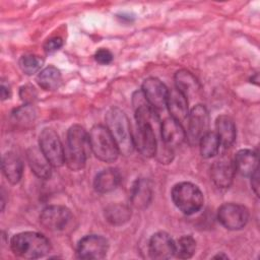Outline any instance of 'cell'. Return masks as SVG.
<instances>
[{"label": "cell", "instance_id": "23", "mask_svg": "<svg viewBox=\"0 0 260 260\" xmlns=\"http://www.w3.org/2000/svg\"><path fill=\"white\" fill-rule=\"evenodd\" d=\"M176 89L182 92L187 99L195 95L200 89V83L192 72L181 69L175 74Z\"/></svg>", "mask_w": 260, "mask_h": 260}, {"label": "cell", "instance_id": "14", "mask_svg": "<svg viewBox=\"0 0 260 260\" xmlns=\"http://www.w3.org/2000/svg\"><path fill=\"white\" fill-rule=\"evenodd\" d=\"M236 170L234 161L228 156H221L215 160L210 169V176L218 188H229L234 180Z\"/></svg>", "mask_w": 260, "mask_h": 260}, {"label": "cell", "instance_id": "15", "mask_svg": "<svg viewBox=\"0 0 260 260\" xmlns=\"http://www.w3.org/2000/svg\"><path fill=\"white\" fill-rule=\"evenodd\" d=\"M186 139V131L182 124L170 117L164 120L160 125V140L172 149L181 145Z\"/></svg>", "mask_w": 260, "mask_h": 260}, {"label": "cell", "instance_id": "7", "mask_svg": "<svg viewBox=\"0 0 260 260\" xmlns=\"http://www.w3.org/2000/svg\"><path fill=\"white\" fill-rule=\"evenodd\" d=\"M186 139L191 145L199 143L200 139L207 133L209 127V114L203 105H196L189 113Z\"/></svg>", "mask_w": 260, "mask_h": 260}, {"label": "cell", "instance_id": "3", "mask_svg": "<svg viewBox=\"0 0 260 260\" xmlns=\"http://www.w3.org/2000/svg\"><path fill=\"white\" fill-rule=\"evenodd\" d=\"M12 252L24 259H38L47 255L51 250L49 240L37 232H22L12 237L10 241Z\"/></svg>", "mask_w": 260, "mask_h": 260}, {"label": "cell", "instance_id": "25", "mask_svg": "<svg viewBox=\"0 0 260 260\" xmlns=\"http://www.w3.org/2000/svg\"><path fill=\"white\" fill-rule=\"evenodd\" d=\"M106 219L113 225H122L131 218V209L123 203H113L105 209Z\"/></svg>", "mask_w": 260, "mask_h": 260}, {"label": "cell", "instance_id": "8", "mask_svg": "<svg viewBox=\"0 0 260 260\" xmlns=\"http://www.w3.org/2000/svg\"><path fill=\"white\" fill-rule=\"evenodd\" d=\"M136 131L133 136L134 148L145 157L154 156L158 142L155 136V127L157 123L136 122Z\"/></svg>", "mask_w": 260, "mask_h": 260}, {"label": "cell", "instance_id": "29", "mask_svg": "<svg viewBox=\"0 0 260 260\" xmlns=\"http://www.w3.org/2000/svg\"><path fill=\"white\" fill-rule=\"evenodd\" d=\"M44 60L38 55H24L19 60V67L26 75L37 73L43 66Z\"/></svg>", "mask_w": 260, "mask_h": 260}, {"label": "cell", "instance_id": "4", "mask_svg": "<svg viewBox=\"0 0 260 260\" xmlns=\"http://www.w3.org/2000/svg\"><path fill=\"white\" fill-rule=\"evenodd\" d=\"M172 199L176 207L187 215L199 211L204 202V197L199 187L190 182L176 184L172 189Z\"/></svg>", "mask_w": 260, "mask_h": 260}, {"label": "cell", "instance_id": "12", "mask_svg": "<svg viewBox=\"0 0 260 260\" xmlns=\"http://www.w3.org/2000/svg\"><path fill=\"white\" fill-rule=\"evenodd\" d=\"M141 91L148 104L155 110H161L167 107L169 89L159 79L149 77L142 83Z\"/></svg>", "mask_w": 260, "mask_h": 260}, {"label": "cell", "instance_id": "13", "mask_svg": "<svg viewBox=\"0 0 260 260\" xmlns=\"http://www.w3.org/2000/svg\"><path fill=\"white\" fill-rule=\"evenodd\" d=\"M148 253L154 260L170 259L175 253V241L168 233L157 232L149 240Z\"/></svg>", "mask_w": 260, "mask_h": 260}, {"label": "cell", "instance_id": "9", "mask_svg": "<svg viewBox=\"0 0 260 260\" xmlns=\"http://www.w3.org/2000/svg\"><path fill=\"white\" fill-rule=\"evenodd\" d=\"M217 219L225 229L238 231L247 224L249 220V211L244 205L224 203L218 208Z\"/></svg>", "mask_w": 260, "mask_h": 260}, {"label": "cell", "instance_id": "30", "mask_svg": "<svg viewBox=\"0 0 260 260\" xmlns=\"http://www.w3.org/2000/svg\"><path fill=\"white\" fill-rule=\"evenodd\" d=\"M19 96L26 105H31L37 100L38 93H37L36 88L32 85L26 84V85H23L20 87Z\"/></svg>", "mask_w": 260, "mask_h": 260}, {"label": "cell", "instance_id": "32", "mask_svg": "<svg viewBox=\"0 0 260 260\" xmlns=\"http://www.w3.org/2000/svg\"><path fill=\"white\" fill-rule=\"evenodd\" d=\"M63 46V40L59 37H54L46 41L44 44V50L46 53H54Z\"/></svg>", "mask_w": 260, "mask_h": 260}, {"label": "cell", "instance_id": "34", "mask_svg": "<svg viewBox=\"0 0 260 260\" xmlns=\"http://www.w3.org/2000/svg\"><path fill=\"white\" fill-rule=\"evenodd\" d=\"M0 93H1V100H7L11 95V89L8 84H5L4 81H1V86H0Z\"/></svg>", "mask_w": 260, "mask_h": 260}, {"label": "cell", "instance_id": "2", "mask_svg": "<svg viewBox=\"0 0 260 260\" xmlns=\"http://www.w3.org/2000/svg\"><path fill=\"white\" fill-rule=\"evenodd\" d=\"M106 127L112 134L120 153L125 156L134 150L133 135L126 114L119 108H111L106 114Z\"/></svg>", "mask_w": 260, "mask_h": 260}, {"label": "cell", "instance_id": "31", "mask_svg": "<svg viewBox=\"0 0 260 260\" xmlns=\"http://www.w3.org/2000/svg\"><path fill=\"white\" fill-rule=\"evenodd\" d=\"M94 59L98 63H100L102 65H107L113 61V54L108 49L101 48L95 52Z\"/></svg>", "mask_w": 260, "mask_h": 260}, {"label": "cell", "instance_id": "35", "mask_svg": "<svg viewBox=\"0 0 260 260\" xmlns=\"http://www.w3.org/2000/svg\"><path fill=\"white\" fill-rule=\"evenodd\" d=\"M214 258H224V259H226L228 256H226V255H223V254H218V255L214 256Z\"/></svg>", "mask_w": 260, "mask_h": 260}, {"label": "cell", "instance_id": "17", "mask_svg": "<svg viewBox=\"0 0 260 260\" xmlns=\"http://www.w3.org/2000/svg\"><path fill=\"white\" fill-rule=\"evenodd\" d=\"M167 107L171 117L175 120L179 121L180 123L187 120L189 115L188 101L187 98L178 89L174 88L169 90Z\"/></svg>", "mask_w": 260, "mask_h": 260}, {"label": "cell", "instance_id": "19", "mask_svg": "<svg viewBox=\"0 0 260 260\" xmlns=\"http://www.w3.org/2000/svg\"><path fill=\"white\" fill-rule=\"evenodd\" d=\"M1 168L3 175L6 177L9 183L17 184L21 180L23 165L19 156L14 152L7 151L3 154Z\"/></svg>", "mask_w": 260, "mask_h": 260}, {"label": "cell", "instance_id": "24", "mask_svg": "<svg viewBox=\"0 0 260 260\" xmlns=\"http://www.w3.org/2000/svg\"><path fill=\"white\" fill-rule=\"evenodd\" d=\"M39 85L45 90H56L62 84V75L55 66H48L39 72L37 76Z\"/></svg>", "mask_w": 260, "mask_h": 260}, {"label": "cell", "instance_id": "6", "mask_svg": "<svg viewBox=\"0 0 260 260\" xmlns=\"http://www.w3.org/2000/svg\"><path fill=\"white\" fill-rule=\"evenodd\" d=\"M40 149L52 167L59 168L65 162V150L58 134L52 128H45L39 137Z\"/></svg>", "mask_w": 260, "mask_h": 260}, {"label": "cell", "instance_id": "18", "mask_svg": "<svg viewBox=\"0 0 260 260\" xmlns=\"http://www.w3.org/2000/svg\"><path fill=\"white\" fill-rule=\"evenodd\" d=\"M233 161L236 172L245 177H251L258 170V155L251 149L239 150Z\"/></svg>", "mask_w": 260, "mask_h": 260}, {"label": "cell", "instance_id": "1", "mask_svg": "<svg viewBox=\"0 0 260 260\" xmlns=\"http://www.w3.org/2000/svg\"><path fill=\"white\" fill-rule=\"evenodd\" d=\"M89 136L80 125H73L68 129L65 148V164L71 171H80L85 167L90 151Z\"/></svg>", "mask_w": 260, "mask_h": 260}, {"label": "cell", "instance_id": "5", "mask_svg": "<svg viewBox=\"0 0 260 260\" xmlns=\"http://www.w3.org/2000/svg\"><path fill=\"white\" fill-rule=\"evenodd\" d=\"M88 136L90 149L96 158L105 162H113L117 159L120 151L112 134L106 126H93L90 129Z\"/></svg>", "mask_w": 260, "mask_h": 260}, {"label": "cell", "instance_id": "10", "mask_svg": "<svg viewBox=\"0 0 260 260\" xmlns=\"http://www.w3.org/2000/svg\"><path fill=\"white\" fill-rule=\"evenodd\" d=\"M73 219L71 211L62 205H50L40 214V223L47 230L59 232L65 230Z\"/></svg>", "mask_w": 260, "mask_h": 260}, {"label": "cell", "instance_id": "22", "mask_svg": "<svg viewBox=\"0 0 260 260\" xmlns=\"http://www.w3.org/2000/svg\"><path fill=\"white\" fill-rule=\"evenodd\" d=\"M215 133L224 147H230L236 140L237 130L236 125L231 117L228 115H220L215 121Z\"/></svg>", "mask_w": 260, "mask_h": 260}, {"label": "cell", "instance_id": "26", "mask_svg": "<svg viewBox=\"0 0 260 260\" xmlns=\"http://www.w3.org/2000/svg\"><path fill=\"white\" fill-rule=\"evenodd\" d=\"M13 124L19 128H29L36 120V110L32 105H23L15 109L11 114Z\"/></svg>", "mask_w": 260, "mask_h": 260}, {"label": "cell", "instance_id": "28", "mask_svg": "<svg viewBox=\"0 0 260 260\" xmlns=\"http://www.w3.org/2000/svg\"><path fill=\"white\" fill-rule=\"evenodd\" d=\"M196 250V241L192 236H182L175 242L174 255L180 259L191 258Z\"/></svg>", "mask_w": 260, "mask_h": 260}, {"label": "cell", "instance_id": "33", "mask_svg": "<svg viewBox=\"0 0 260 260\" xmlns=\"http://www.w3.org/2000/svg\"><path fill=\"white\" fill-rule=\"evenodd\" d=\"M251 186L257 196H259V173L258 170L251 176Z\"/></svg>", "mask_w": 260, "mask_h": 260}, {"label": "cell", "instance_id": "21", "mask_svg": "<svg viewBox=\"0 0 260 260\" xmlns=\"http://www.w3.org/2000/svg\"><path fill=\"white\" fill-rule=\"evenodd\" d=\"M121 182L120 173L113 168H108L96 174L93 187L99 193H109L114 191Z\"/></svg>", "mask_w": 260, "mask_h": 260}, {"label": "cell", "instance_id": "20", "mask_svg": "<svg viewBox=\"0 0 260 260\" xmlns=\"http://www.w3.org/2000/svg\"><path fill=\"white\" fill-rule=\"evenodd\" d=\"M27 161L31 172L37 177L41 179H48L51 177L52 166L40 148L31 146L27 150Z\"/></svg>", "mask_w": 260, "mask_h": 260}, {"label": "cell", "instance_id": "16", "mask_svg": "<svg viewBox=\"0 0 260 260\" xmlns=\"http://www.w3.org/2000/svg\"><path fill=\"white\" fill-rule=\"evenodd\" d=\"M152 199V185L146 178L137 179L130 193L131 205L137 209L146 208Z\"/></svg>", "mask_w": 260, "mask_h": 260}, {"label": "cell", "instance_id": "11", "mask_svg": "<svg viewBox=\"0 0 260 260\" xmlns=\"http://www.w3.org/2000/svg\"><path fill=\"white\" fill-rule=\"evenodd\" d=\"M109 250L108 240L100 235H87L77 245V257L80 259H103Z\"/></svg>", "mask_w": 260, "mask_h": 260}, {"label": "cell", "instance_id": "27", "mask_svg": "<svg viewBox=\"0 0 260 260\" xmlns=\"http://www.w3.org/2000/svg\"><path fill=\"white\" fill-rule=\"evenodd\" d=\"M200 153L204 158H210L217 154L220 141L215 132H207L199 141Z\"/></svg>", "mask_w": 260, "mask_h": 260}]
</instances>
